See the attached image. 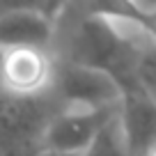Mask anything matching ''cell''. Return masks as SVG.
I'll list each match as a JSON object with an SVG mask.
<instances>
[{"label":"cell","mask_w":156,"mask_h":156,"mask_svg":"<svg viewBox=\"0 0 156 156\" xmlns=\"http://www.w3.org/2000/svg\"><path fill=\"white\" fill-rule=\"evenodd\" d=\"M2 62H5V51L0 48V78H2Z\"/></svg>","instance_id":"obj_12"},{"label":"cell","mask_w":156,"mask_h":156,"mask_svg":"<svg viewBox=\"0 0 156 156\" xmlns=\"http://www.w3.org/2000/svg\"><path fill=\"white\" fill-rule=\"evenodd\" d=\"M119 129L131 156H151L156 151V101L145 90L122 97Z\"/></svg>","instance_id":"obj_7"},{"label":"cell","mask_w":156,"mask_h":156,"mask_svg":"<svg viewBox=\"0 0 156 156\" xmlns=\"http://www.w3.org/2000/svg\"><path fill=\"white\" fill-rule=\"evenodd\" d=\"M140 32V30H138ZM142 39H136V51H138V80L142 90L156 101V41L149 39L147 34L140 32Z\"/></svg>","instance_id":"obj_9"},{"label":"cell","mask_w":156,"mask_h":156,"mask_svg":"<svg viewBox=\"0 0 156 156\" xmlns=\"http://www.w3.org/2000/svg\"><path fill=\"white\" fill-rule=\"evenodd\" d=\"M92 12L103 14L112 21H126L136 25L142 34L156 41V5H138V2H99L87 5Z\"/></svg>","instance_id":"obj_8"},{"label":"cell","mask_w":156,"mask_h":156,"mask_svg":"<svg viewBox=\"0 0 156 156\" xmlns=\"http://www.w3.org/2000/svg\"><path fill=\"white\" fill-rule=\"evenodd\" d=\"M83 156H131L126 149V142H124L122 129H119V115L99 133V138Z\"/></svg>","instance_id":"obj_10"},{"label":"cell","mask_w":156,"mask_h":156,"mask_svg":"<svg viewBox=\"0 0 156 156\" xmlns=\"http://www.w3.org/2000/svg\"><path fill=\"white\" fill-rule=\"evenodd\" d=\"M151 156H156V151H154V154H151Z\"/></svg>","instance_id":"obj_13"},{"label":"cell","mask_w":156,"mask_h":156,"mask_svg":"<svg viewBox=\"0 0 156 156\" xmlns=\"http://www.w3.org/2000/svg\"><path fill=\"white\" fill-rule=\"evenodd\" d=\"M58 62L46 48L5 51L0 92L12 97H41L53 92Z\"/></svg>","instance_id":"obj_5"},{"label":"cell","mask_w":156,"mask_h":156,"mask_svg":"<svg viewBox=\"0 0 156 156\" xmlns=\"http://www.w3.org/2000/svg\"><path fill=\"white\" fill-rule=\"evenodd\" d=\"M64 62L106 71L122 87V97L142 90L136 69V39L122 37L115 28V21L92 12L87 5H85V16H80L76 28L71 30Z\"/></svg>","instance_id":"obj_1"},{"label":"cell","mask_w":156,"mask_h":156,"mask_svg":"<svg viewBox=\"0 0 156 156\" xmlns=\"http://www.w3.org/2000/svg\"><path fill=\"white\" fill-rule=\"evenodd\" d=\"M122 106V103H119ZM119 106L101 110H69L55 115L46 131V147L69 154H85L99 138V133L119 115Z\"/></svg>","instance_id":"obj_6"},{"label":"cell","mask_w":156,"mask_h":156,"mask_svg":"<svg viewBox=\"0 0 156 156\" xmlns=\"http://www.w3.org/2000/svg\"><path fill=\"white\" fill-rule=\"evenodd\" d=\"M67 5L0 0V48H46L55 34L58 14Z\"/></svg>","instance_id":"obj_3"},{"label":"cell","mask_w":156,"mask_h":156,"mask_svg":"<svg viewBox=\"0 0 156 156\" xmlns=\"http://www.w3.org/2000/svg\"><path fill=\"white\" fill-rule=\"evenodd\" d=\"M53 94L69 110H101L122 103V87L106 71L58 62Z\"/></svg>","instance_id":"obj_4"},{"label":"cell","mask_w":156,"mask_h":156,"mask_svg":"<svg viewBox=\"0 0 156 156\" xmlns=\"http://www.w3.org/2000/svg\"><path fill=\"white\" fill-rule=\"evenodd\" d=\"M62 110L53 92L41 97L0 92V156H34L46 149V131Z\"/></svg>","instance_id":"obj_2"},{"label":"cell","mask_w":156,"mask_h":156,"mask_svg":"<svg viewBox=\"0 0 156 156\" xmlns=\"http://www.w3.org/2000/svg\"><path fill=\"white\" fill-rule=\"evenodd\" d=\"M34 156H83V154H69V151H58V149H41L39 154H34Z\"/></svg>","instance_id":"obj_11"}]
</instances>
